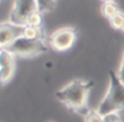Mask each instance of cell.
<instances>
[{
    "label": "cell",
    "instance_id": "1",
    "mask_svg": "<svg viewBox=\"0 0 124 122\" xmlns=\"http://www.w3.org/2000/svg\"><path fill=\"white\" fill-rule=\"evenodd\" d=\"M94 86L90 80L75 79L56 92V97L69 110L85 117L88 109V96Z\"/></svg>",
    "mask_w": 124,
    "mask_h": 122
},
{
    "label": "cell",
    "instance_id": "2",
    "mask_svg": "<svg viewBox=\"0 0 124 122\" xmlns=\"http://www.w3.org/2000/svg\"><path fill=\"white\" fill-rule=\"evenodd\" d=\"M122 109H124V84L120 81L118 74L110 70L109 86L97 110L102 116H106L110 112H118Z\"/></svg>",
    "mask_w": 124,
    "mask_h": 122
},
{
    "label": "cell",
    "instance_id": "3",
    "mask_svg": "<svg viewBox=\"0 0 124 122\" xmlns=\"http://www.w3.org/2000/svg\"><path fill=\"white\" fill-rule=\"evenodd\" d=\"M4 49L14 55L15 57L33 58L47 51L48 45L46 43V37L37 39H27L21 36Z\"/></svg>",
    "mask_w": 124,
    "mask_h": 122
},
{
    "label": "cell",
    "instance_id": "4",
    "mask_svg": "<svg viewBox=\"0 0 124 122\" xmlns=\"http://www.w3.org/2000/svg\"><path fill=\"white\" fill-rule=\"evenodd\" d=\"M77 36H78V32L74 26H64L54 31L50 35L48 43L54 51H68L76 43Z\"/></svg>",
    "mask_w": 124,
    "mask_h": 122
},
{
    "label": "cell",
    "instance_id": "5",
    "mask_svg": "<svg viewBox=\"0 0 124 122\" xmlns=\"http://www.w3.org/2000/svg\"><path fill=\"white\" fill-rule=\"evenodd\" d=\"M37 11V1H14L9 13L8 22L16 26L25 27L27 19L33 12Z\"/></svg>",
    "mask_w": 124,
    "mask_h": 122
},
{
    "label": "cell",
    "instance_id": "6",
    "mask_svg": "<svg viewBox=\"0 0 124 122\" xmlns=\"http://www.w3.org/2000/svg\"><path fill=\"white\" fill-rule=\"evenodd\" d=\"M15 58L7 49H0V83L8 84L15 74Z\"/></svg>",
    "mask_w": 124,
    "mask_h": 122
},
{
    "label": "cell",
    "instance_id": "7",
    "mask_svg": "<svg viewBox=\"0 0 124 122\" xmlns=\"http://www.w3.org/2000/svg\"><path fill=\"white\" fill-rule=\"evenodd\" d=\"M23 28L21 26H16L11 24L8 21H3L0 24V47L4 49L10 46L14 41L23 35Z\"/></svg>",
    "mask_w": 124,
    "mask_h": 122
},
{
    "label": "cell",
    "instance_id": "8",
    "mask_svg": "<svg viewBox=\"0 0 124 122\" xmlns=\"http://www.w3.org/2000/svg\"><path fill=\"white\" fill-rule=\"evenodd\" d=\"M100 10H101V14L105 17H107L108 20H110L112 16L118 14L119 12H121L119 4L116 1H112V0H107V1L102 2Z\"/></svg>",
    "mask_w": 124,
    "mask_h": 122
},
{
    "label": "cell",
    "instance_id": "9",
    "mask_svg": "<svg viewBox=\"0 0 124 122\" xmlns=\"http://www.w3.org/2000/svg\"><path fill=\"white\" fill-rule=\"evenodd\" d=\"M23 37L27 39H37L46 37L45 31L43 27H33V26H25L23 28Z\"/></svg>",
    "mask_w": 124,
    "mask_h": 122
},
{
    "label": "cell",
    "instance_id": "10",
    "mask_svg": "<svg viewBox=\"0 0 124 122\" xmlns=\"http://www.w3.org/2000/svg\"><path fill=\"white\" fill-rule=\"evenodd\" d=\"M43 16L40 12L35 11L28 16L27 19V25L26 26H33V27H43Z\"/></svg>",
    "mask_w": 124,
    "mask_h": 122
},
{
    "label": "cell",
    "instance_id": "11",
    "mask_svg": "<svg viewBox=\"0 0 124 122\" xmlns=\"http://www.w3.org/2000/svg\"><path fill=\"white\" fill-rule=\"evenodd\" d=\"M109 23L113 30H123L124 28V13L119 12L109 20Z\"/></svg>",
    "mask_w": 124,
    "mask_h": 122
},
{
    "label": "cell",
    "instance_id": "12",
    "mask_svg": "<svg viewBox=\"0 0 124 122\" xmlns=\"http://www.w3.org/2000/svg\"><path fill=\"white\" fill-rule=\"evenodd\" d=\"M57 6V1H37V11L41 14L51 12Z\"/></svg>",
    "mask_w": 124,
    "mask_h": 122
},
{
    "label": "cell",
    "instance_id": "13",
    "mask_svg": "<svg viewBox=\"0 0 124 122\" xmlns=\"http://www.w3.org/2000/svg\"><path fill=\"white\" fill-rule=\"evenodd\" d=\"M85 122H105L103 116L98 111V110H92L88 111V114L84 117Z\"/></svg>",
    "mask_w": 124,
    "mask_h": 122
},
{
    "label": "cell",
    "instance_id": "14",
    "mask_svg": "<svg viewBox=\"0 0 124 122\" xmlns=\"http://www.w3.org/2000/svg\"><path fill=\"white\" fill-rule=\"evenodd\" d=\"M105 122H122L119 112H110V114L103 116Z\"/></svg>",
    "mask_w": 124,
    "mask_h": 122
},
{
    "label": "cell",
    "instance_id": "15",
    "mask_svg": "<svg viewBox=\"0 0 124 122\" xmlns=\"http://www.w3.org/2000/svg\"><path fill=\"white\" fill-rule=\"evenodd\" d=\"M116 74H118L120 81L124 84V47H123V51H122V61H121L120 68H119V71Z\"/></svg>",
    "mask_w": 124,
    "mask_h": 122
},
{
    "label": "cell",
    "instance_id": "16",
    "mask_svg": "<svg viewBox=\"0 0 124 122\" xmlns=\"http://www.w3.org/2000/svg\"><path fill=\"white\" fill-rule=\"evenodd\" d=\"M118 112H119V114H120L121 119H122V122H124V109L120 110V111H118Z\"/></svg>",
    "mask_w": 124,
    "mask_h": 122
},
{
    "label": "cell",
    "instance_id": "17",
    "mask_svg": "<svg viewBox=\"0 0 124 122\" xmlns=\"http://www.w3.org/2000/svg\"><path fill=\"white\" fill-rule=\"evenodd\" d=\"M123 31H124V28H123Z\"/></svg>",
    "mask_w": 124,
    "mask_h": 122
}]
</instances>
